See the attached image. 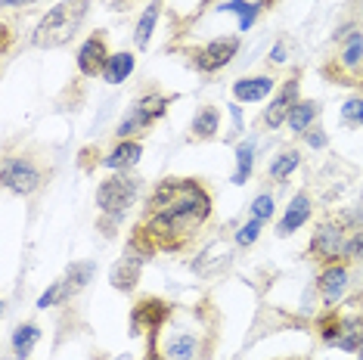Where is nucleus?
Wrapping results in <instances>:
<instances>
[{
	"label": "nucleus",
	"mask_w": 363,
	"mask_h": 360,
	"mask_svg": "<svg viewBox=\"0 0 363 360\" xmlns=\"http://www.w3.org/2000/svg\"><path fill=\"white\" fill-rule=\"evenodd\" d=\"M211 211V199L196 180L168 177L155 186L146 218V236L159 245H180L196 227L205 224Z\"/></svg>",
	"instance_id": "f257e3e1"
},
{
	"label": "nucleus",
	"mask_w": 363,
	"mask_h": 360,
	"mask_svg": "<svg viewBox=\"0 0 363 360\" xmlns=\"http://www.w3.org/2000/svg\"><path fill=\"white\" fill-rule=\"evenodd\" d=\"M90 10V0H60L50 13L40 19V26L35 28V47H62L69 44L72 35L78 31L81 19Z\"/></svg>",
	"instance_id": "f03ea898"
},
{
	"label": "nucleus",
	"mask_w": 363,
	"mask_h": 360,
	"mask_svg": "<svg viewBox=\"0 0 363 360\" xmlns=\"http://www.w3.org/2000/svg\"><path fill=\"white\" fill-rule=\"evenodd\" d=\"M162 339L159 345L152 348V354L159 360H199L205 354V342L202 332L189 323H162Z\"/></svg>",
	"instance_id": "7ed1b4c3"
},
{
	"label": "nucleus",
	"mask_w": 363,
	"mask_h": 360,
	"mask_svg": "<svg viewBox=\"0 0 363 360\" xmlns=\"http://www.w3.org/2000/svg\"><path fill=\"white\" fill-rule=\"evenodd\" d=\"M134 199H137V177L125 174V171H115L112 177H106L96 186V206L109 218H121L128 206H134Z\"/></svg>",
	"instance_id": "20e7f679"
},
{
	"label": "nucleus",
	"mask_w": 363,
	"mask_h": 360,
	"mask_svg": "<svg viewBox=\"0 0 363 360\" xmlns=\"http://www.w3.org/2000/svg\"><path fill=\"white\" fill-rule=\"evenodd\" d=\"M4 186L10 193L31 196L40 186V171L28 159H6L4 162Z\"/></svg>",
	"instance_id": "39448f33"
},
{
	"label": "nucleus",
	"mask_w": 363,
	"mask_h": 360,
	"mask_svg": "<svg viewBox=\"0 0 363 360\" xmlns=\"http://www.w3.org/2000/svg\"><path fill=\"white\" fill-rule=\"evenodd\" d=\"M239 50V40L236 38H218L211 40L208 47H202L199 53H196V69L199 72H218L224 69V65H230V60L236 56Z\"/></svg>",
	"instance_id": "423d86ee"
},
{
	"label": "nucleus",
	"mask_w": 363,
	"mask_h": 360,
	"mask_svg": "<svg viewBox=\"0 0 363 360\" xmlns=\"http://www.w3.org/2000/svg\"><path fill=\"white\" fill-rule=\"evenodd\" d=\"M109 56H112V53L106 50V38H103V35L87 38L84 47L78 50V69H81V75H87V78L103 75L106 65H109Z\"/></svg>",
	"instance_id": "0eeeda50"
},
{
	"label": "nucleus",
	"mask_w": 363,
	"mask_h": 360,
	"mask_svg": "<svg viewBox=\"0 0 363 360\" xmlns=\"http://www.w3.org/2000/svg\"><path fill=\"white\" fill-rule=\"evenodd\" d=\"M298 106V78H292V81H286V87L277 94V100L267 106V112L261 116L264 121V128H270V130H277L283 121H289V112Z\"/></svg>",
	"instance_id": "6e6552de"
},
{
	"label": "nucleus",
	"mask_w": 363,
	"mask_h": 360,
	"mask_svg": "<svg viewBox=\"0 0 363 360\" xmlns=\"http://www.w3.org/2000/svg\"><path fill=\"white\" fill-rule=\"evenodd\" d=\"M345 242H348V236H345L342 227L323 224V227H317V233H313L311 252H313V258L335 261V258H342V255H345Z\"/></svg>",
	"instance_id": "1a4fd4ad"
},
{
	"label": "nucleus",
	"mask_w": 363,
	"mask_h": 360,
	"mask_svg": "<svg viewBox=\"0 0 363 360\" xmlns=\"http://www.w3.org/2000/svg\"><path fill=\"white\" fill-rule=\"evenodd\" d=\"M143 258L146 255H137V252H128V255H121V261L112 267V274H109V280L115 289H121V292H130L137 286L140 280V267H143Z\"/></svg>",
	"instance_id": "9d476101"
},
{
	"label": "nucleus",
	"mask_w": 363,
	"mask_h": 360,
	"mask_svg": "<svg viewBox=\"0 0 363 360\" xmlns=\"http://www.w3.org/2000/svg\"><path fill=\"white\" fill-rule=\"evenodd\" d=\"M274 90V78L270 75H255V78H242L233 84V96L239 103H261L270 96Z\"/></svg>",
	"instance_id": "9b49d317"
},
{
	"label": "nucleus",
	"mask_w": 363,
	"mask_h": 360,
	"mask_svg": "<svg viewBox=\"0 0 363 360\" xmlns=\"http://www.w3.org/2000/svg\"><path fill=\"white\" fill-rule=\"evenodd\" d=\"M317 286H320V296H323L329 305H335V301L345 296V289H348V270L342 264H329L323 274H320Z\"/></svg>",
	"instance_id": "f8f14e48"
},
{
	"label": "nucleus",
	"mask_w": 363,
	"mask_h": 360,
	"mask_svg": "<svg viewBox=\"0 0 363 360\" xmlns=\"http://www.w3.org/2000/svg\"><path fill=\"white\" fill-rule=\"evenodd\" d=\"M308 218H311V199H308V193H298L292 202H289V208H286L283 220H279V230L277 233L279 236H292Z\"/></svg>",
	"instance_id": "ddd939ff"
},
{
	"label": "nucleus",
	"mask_w": 363,
	"mask_h": 360,
	"mask_svg": "<svg viewBox=\"0 0 363 360\" xmlns=\"http://www.w3.org/2000/svg\"><path fill=\"white\" fill-rule=\"evenodd\" d=\"M140 155H143V146H140L137 140H121L115 150L103 159V165L106 168H112V171H128V168H134L137 162H140Z\"/></svg>",
	"instance_id": "4468645a"
},
{
	"label": "nucleus",
	"mask_w": 363,
	"mask_h": 360,
	"mask_svg": "<svg viewBox=\"0 0 363 360\" xmlns=\"http://www.w3.org/2000/svg\"><path fill=\"white\" fill-rule=\"evenodd\" d=\"M159 10H162V0H150V6H146L143 16H140L137 31H134V44L140 47V50L150 44V38H152V31H155V22H159Z\"/></svg>",
	"instance_id": "2eb2a0df"
},
{
	"label": "nucleus",
	"mask_w": 363,
	"mask_h": 360,
	"mask_svg": "<svg viewBox=\"0 0 363 360\" xmlns=\"http://www.w3.org/2000/svg\"><path fill=\"white\" fill-rule=\"evenodd\" d=\"M130 72H134V56L121 50V53H112L109 56V65H106L103 78L109 81V84H121V81L130 78Z\"/></svg>",
	"instance_id": "dca6fc26"
},
{
	"label": "nucleus",
	"mask_w": 363,
	"mask_h": 360,
	"mask_svg": "<svg viewBox=\"0 0 363 360\" xmlns=\"http://www.w3.org/2000/svg\"><path fill=\"white\" fill-rule=\"evenodd\" d=\"M38 339H40V326H38V323H22L19 330H16V335H13V351H16V357L26 360V357L31 354V348L38 345Z\"/></svg>",
	"instance_id": "f3484780"
},
{
	"label": "nucleus",
	"mask_w": 363,
	"mask_h": 360,
	"mask_svg": "<svg viewBox=\"0 0 363 360\" xmlns=\"http://www.w3.org/2000/svg\"><path fill=\"white\" fill-rule=\"evenodd\" d=\"M317 112H320V106L313 103V100L298 103L292 112H289V128H292L295 134H308V130H311V121L317 118Z\"/></svg>",
	"instance_id": "a211bd4d"
},
{
	"label": "nucleus",
	"mask_w": 363,
	"mask_h": 360,
	"mask_svg": "<svg viewBox=\"0 0 363 360\" xmlns=\"http://www.w3.org/2000/svg\"><path fill=\"white\" fill-rule=\"evenodd\" d=\"M150 125H152V121L146 118L143 112H140L137 106H134V109H130L128 116L121 118V125L115 128V137H118V140H128V137H134V134H146V130H150Z\"/></svg>",
	"instance_id": "6ab92c4d"
},
{
	"label": "nucleus",
	"mask_w": 363,
	"mask_h": 360,
	"mask_svg": "<svg viewBox=\"0 0 363 360\" xmlns=\"http://www.w3.org/2000/svg\"><path fill=\"white\" fill-rule=\"evenodd\" d=\"M218 13H236L239 16V31H249L255 16H258V6H255L252 0H224V4L218 6Z\"/></svg>",
	"instance_id": "aec40b11"
},
{
	"label": "nucleus",
	"mask_w": 363,
	"mask_h": 360,
	"mask_svg": "<svg viewBox=\"0 0 363 360\" xmlns=\"http://www.w3.org/2000/svg\"><path fill=\"white\" fill-rule=\"evenodd\" d=\"M220 128V116L214 106H205V109L199 112V116L193 118V137H199V140H208V137L218 134Z\"/></svg>",
	"instance_id": "412c9836"
},
{
	"label": "nucleus",
	"mask_w": 363,
	"mask_h": 360,
	"mask_svg": "<svg viewBox=\"0 0 363 360\" xmlns=\"http://www.w3.org/2000/svg\"><path fill=\"white\" fill-rule=\"evenodd\" d=\"M94 274H96L94 261H75V264L69 267V274H65V283H69L72 292H81L90 280H94Z\"/></svg>",
	"instance_id": "4be33fe9"
},
{
	"label": "nucleus",
	"mask_w": 363,
	"mask_h": 360,
	"mask_svg": "<svg viewBox=\"0 0 363 360\" xmlns=\"http://www.w3.org/2000/svg\"><path fill=\"white\" fill-rule=\"evenodd\" d=\"M252 165H255V143H239L236 146V174H233V184L242 186L252 174Z\"/></svg>",
	"instance_id": "5701e85b"
},
{
	"label": "nucleus",
	"mask_w": 363,
	"mask_h": 360,
	"mask_svg": "<svg viewBox=\"0 0 363 360\" xmlns=\"http://www.w3.org/2000/svg\"><path fill=\"white\" fill-rule=\"evenodd\" d=\"M363 62V31H351L342 47V65L345 69H357Z\"/></svg>",
	"instance_id": "b1692460"
},
{
	"label": "nucleus",
	"mask_w": 363,
	"mask_h": 360,
	"mask_svg": "<svg viewBox=\"0 0 363 360\" xmlns=\"http://www.w3.org/2000/svg\"><path fill=\"white\" fill-rule=\"evenodd\" d=\"M298 165H301V155L295 152V150H286V152H279L277 159H274V165H270L267 174L274 177V180H286Z\"/></svg>",
	"instance_id": "393cba45"
},
{
	"label": "nucleus",
	"mask_w": 363,
	"mask_h": 360,
	"mask_svg": "<svg viewBox=\"0 0 363 360\" xmlns=\"http://www.w3.org/2000/svg\"><path fill=\"white\" fill-rule=\"evenodd\" d=\"M72 296H75V292L69 289V283L60 280V283H53L50 289H47L44 296L38 298V308H53V305H60V301H69Z\"/></svg>",
	"instance_id": "a878e982"
},
{
	"label": "nucleus",
	"mask_w": 363,
	"mask_h": 360,
	"mask_svg": "<svg viewBox=\"0 0 363 360\" xmlns=\"http://www.w3.org/2000/svg\"><path fill=\"white\" fill-rule=\"evenodd\" d=\"M164 106H168V100L159 94H152V96H143V100H137V109L143 112L150 121H155L159 116H164Z\"/></svg>",
	"instance_id": "bb28decb"
},
{
	"label": "nucleus",
	"mask_w": 363,
	"mask_h": 360,
	"mask_svg": "<svg viewBox=\"0 0 363 360\" xmlns=\"http://www.w3.org/2000/svg\"><path fill=\"white\" fill-rule=\"evenodd\" d=\"M252 218H258V220H270V218H274V196H270V193L255 196V202H252Z\"/></svg>",
	"instance_id": "cd10ccee"
},
{
	"label": "nucleus",
	"mask_w": 363,
	"mask_h": 360,
	"mask_svg": "<svg viewBox=\"0 0 363 360\" xmlns=\"http://www.w3.org/2000/svg\"><path fill=\"white\" fill-rule=\"evenodd\" d=\"M261 224H264V220L252 218L249 224H242V227H239V230H236V245H252V242L261 236Z\"/></svg>",
	"instance_id": "c85d7f7f"
},
{
	"label": "nucleus",
	"mask_w": 363,
	"mask_h": 360,
	"mask_svg": "<svg viewBox=\"0 0 363 360\" xmlns=\"http://www.w3.org/2000/svg\"><path fill=\"white\" fill-rule=\"evenodd\" d=\"M342 258H351V261H360V258H363V230H357L354 236H348Z\"/></svg>",
	"instance_id": "c756f323"
},
{
	"label": "nucleus",
	"mask_w": 363,
	"mask_h": 360,
	"mask_svg": "<svg viewBox=\"0 0 363 360\" xmlns=\"http://www.w3.org/2000/svg\"><path fill=\"white\" fill-rule=\"evenodd\" d=\"M357 116H360V100H348V103L342 106V121L348 128L357 125Z\"/></svg>",
	"instance_id": "7c9ffc66"
},
{
	"label": "nucleus",
	"mask_w": 363,
	"mask_h": 360,
	"mask_svg": "<svg viewBox=\"0 0 363 360\" xmlns=\"http://www.w3.org/2000/svg\"><path fill=\"white\" fill-rule=\"evenodd\" d=\"M308 143L313 146V150H323V146H326V134H323V130H317V128H311L308 130Z\"/></svg>",
	"instance_id": "2f4dec72"
},
{
	"label": "nucleus",
	"mask_w": 363,
	"mask_h": 360,
	"mask_svg": "<svg viewBox=\"0 0 363 360\" xmlns=\"http://www.w3.org/2000/svg\"><path fill=\"white\" fill-rule=\"evenodd\" d=\"M230 116H233V128H236V130H242V112H239V106H236V103L230 106Z\"/></svg>",
	"instance_id": "473e14b6"
},
{
	"label": "nucleus",
	"mask_w": 363,
	"mask_h": 360,
	"mask_svg": "<svg viewBox=\"0 0 363 360\" xmlns=\"http://www.w3.org/2000/svg\"><path fill=\"white\" fill-rule=\"evenodd\" d=\"M270 60H274V62H286V47H283V44H277V47H274V56H270Z\"/></svg>",
	"instance_id": "72a5a7b5"
},
{
	"label": "nucleus",
	"mask_w": 363,
	"mask_h": 360,
	"mask_svg": "<svg viewBox=\"0 0 363 360\" xmlns=\"http://www.w3.org/2000/svg\"><path fill=\"white\" fill-rule=\"evenodd\" d=\"M28 4H38V0H4V6H28Z\"/></svg>",
	"instance_id": "f704fd0d"
},
{
	"label": "nucleus",
	"mask_w": 363,
	"mask_h": 360,
	"mask_svg": "<svg viewBox=\"0 0 363 360\" xmlns=\"http://www.w3.org/2000/svg\"><path fill=\"white\" fill-rule=\"evenodd\" d=\"M357 125L363 128V100H360V116H357Z\"/></svg>",
	"instance_id": "c9c22d12"
},
{
	"label": "nucleus",
	"mask_w": 363,
	"mask_h": 360,
	"mask_svg": "<svg viewBox=\"0 0 363 360\" xmlns=\"http://www.w3.org/2000/svg\"><path fill=\"white\" fill-rule=\"evenodd\" d=\"M360 360H363V348H360Z\"/></svg>",
	"instance_id": "e433bc0d"
},
{
	"label": "nucleus",
	"mask_w": 363,
	"mask_h": 360,
	"mask_svg": "<svg viewBox=\"0 0 363 360\" xmlns=\"http://www.w3.org/2000/svg\"><path fill=\"white\" fill-rule=\"evenodd\" d=\"M150 360H159V357H155V354H152V357H150Z\"/></svg>",
	"instance_id": "4c0bfd02"
}]
</instances>
